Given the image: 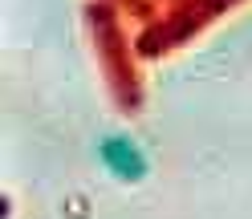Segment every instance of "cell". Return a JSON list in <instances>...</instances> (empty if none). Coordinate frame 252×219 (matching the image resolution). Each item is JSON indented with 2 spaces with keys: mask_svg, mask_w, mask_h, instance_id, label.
<instances>
[{
  "mask_svg": "<svg viewBox=\"0 0 252 219\" xmlns=\"http://www.w3.org/2000/svg\"><path fill=\"white\" fill-rule=\"evenodd\" d=\"M102 159L110 170H118L122 179H138L147 170V159H143V150H138L130 138H110V142L102 146Z\"/></svg>",
  "mask_w": 252,
  "mask_h": 219,
  "instance_id": "1",
  "label": "cell"
}]
</instances>
